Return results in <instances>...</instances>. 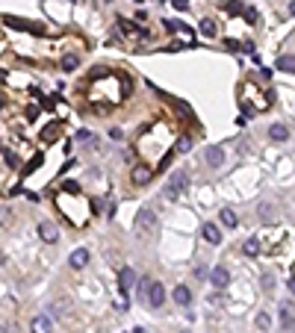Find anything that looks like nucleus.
Listing matches in <instances>:
<instances>
[{
	"mask_svg": "<svg viewBox=\"0 0 295 333\" xmlns=\"http://www.w3.org/2000/svg\"><path fill=\"white\" fill-rule=\"evenodd\" d=\"M186 186H189V171H183V168H180V171H174V174H171V180H168V192H165V198H177Z\"/></svg>",
	"mask_w": 295,
	"mask_h": 333,
	"instance_id": "nucleus-2",
	"label": "nucleus"
},
{
	"mask_svg": "<svg viewBox=\"0 0 295 333\" xmlns=\"http://www.w3.org/2000/svg\"><path fill=\"white\" fill-rule=\"evenodd\" d=\"M68 263H71V269H83V266L89 263V251H86V248H77V251L71 254Z\"/></svg>",
	"mask_w": 295,
	"mask_h": 333,
	"instance_id": "nucleus-14",
	"label": "nucleus"
},
{
	"mask_svg": "<svg viewBox=\"0 0 295 333\" xmlns=\"http://www.w3.org/2000/svg\"><path fill=\"white\" fill-rule=\"evenodd\" d=\"M118 283H121V292H130V289L136 286V274H133V269H121Z\"/></svg>",
	"mask_w": 295,
	"mask_h": 333,
	"instance_id": "nucleus-11",
	"label": "nucleus"
},
{
	"mask_svg": "<svg viewBox=\"0 0 295 333\" xmlns=\"http://www.w3.org/2000/svg\"><path fill=\"white\" fill-rule=\"evenodd\" d=\"M281 328L284 331H295V313H293V304L290 301L281 304Z\"/></svg>",
	"mask_w": 295,
	"mask_h": 333,
	"instance_id": "nucleus-8",
	"label": "nucleus"
},
{
	"mask_svg": "<svg viewBox=\"0 0 295 333\" xmlns=\"http://www.w3.org/2000/svg\"><path fill=\"white\" fill-rule=\"evenodd\" d=\"M56 133H59V124H50V127H44V130H41V139H44V142H50Z\"/></svg>",
	"mask_w": 295,
	"mask_h": 333,
	"instance_id": "nucleus-22",
	"label": "nucleus"
},
{
	"mask_svg": "<svg viewBox=\"0 0 295 333\" xmlns=\"http://www.w3.org/2000/svg\"><path fill=\"white\" fill-rule=\"evenodd\" d=\"M269 325H272V319H269L266 313H260V316H257V328H260V331H269Z\"/></svg>",
	"mask_w": 295,
	"mask_h": 333,
	"instance_id": "nucleus-24",
	"label": "nucleus"
},
{
	"mask_svg": "<svg viewBox=\"0 0 295 333\" xmlns=\"http://www.w3.org/2000/svg\"><path fill=\"white\" fill-rule=\"evenodd\" d=\"M210 283H213L216 289H225V286L230 283V274H228V269H225V266H216V269L210 272Z\"/></svg>",
	"mask_w": 295,
	"mask_h": 333,
	"instance_id": "nucleus-6",
	"label": "nucleus"
},
{
	"mask_svg": "<svg viewBox=\"0 0 295 333\" xmlns=\"http://www.w3.org/2000/svg\"><path fill=\"white\" fill-rule=\"evenodd\" d=\"M0 224H9V210L0 207Z\"/></svg>",
	"mask_w": 295,
	"mask_h": 333,
	"instance_id": "nucleus-28",
	"label": "nucleus"
},
{
	"mask_svg": "<svg viewBox=\"0 0 295 333\" xmlns=\"http://www.w3.org/2000/svg\"><path fill=\"white\" fill-rule=\"evenodd\" d=\"M201 32H204V35H216V21L204 18V21H201Z\"/></svg>",
	"mask_w": 295,
	"mask_h": 333,
	"instance_id": "nucleus-21",
	"label": "nucleus"
},
{
	"mask_svg": "<svg viewBox=\"0 0 295 333\" xmlns=\"http://www.w3.org/2000/svg\"><path fill=\"white\" fill-rule=\"evenodd\" d=\"M171 298H174V304H177V307H189V301H192V292H189L186 286H174Z\"/></svg>",
	"mask_w": 295,
	"mask_h": 333,
	"instance_id": "nucleus-12",
	"label": "nucleus"
},
{
	"mask_svg": "<svg viewBox=\"0 0 295 333\" xmlns=\"http://www.w3.org/2000/svg\"><path fill=\"white\" fill-rule=\"evenodd\" d=\"M290 292H293V295H295V277H293V280H290Z\"/></svg>",
	"mask_w": 295,
	"mask_h": 333,
	"instance_id": "nucleus-29",
	"label": "nucleus"
},
{
	"mask_svg": "<svg viewBox=\"0 0 295 333\" xmlns=\"http://www.w3.org/2000/svg\"><path fill=\"white\" fill-rule=\"evenodd\" d=\"M204 159H207V165L219 168V165H225V151L219 145H210V148H204Z\"/></svg>",
	"mask_w": 295,
	"mask_h": 333,
	"instance_id": "nucleus-5",
	"label": "nucleus"
},
{
	"mask_svg": "<svg viewBox=\"0 0 295 333\" xmlns=\"http://www.w3.org/2000/svg\"><path fill=\"white\" fill-rule=\"evenodd\" d=\"M171 6H174V9H180V12H183V9H186V6H189V0H171Z\"/></svg>",
	"mask_w": 295,
	"mask_h": 333,
	"instance_id": "nucleus-27",
	"label": "nucleus"
},
{
	"mask_svg": "<svg viewBox=\"0 0 295 333\" xmlns=\"http://www.w3.org/2000/svg\"><path fill=\"white\" fill-rule=\"evenodd\" d=\"M163 301H165V289H163V283L151 280V286H148V295H145V304L157 310V307H163Z\"/></svg>",
	"mask_w": 295,
	"mask_h": 333,
	"instance_id": "nucleus-3",
	"label": "nucleus"
},
{
	"mask_svg": "<svg viewBox=\"0 0 295 333\" xmlns=\"http://www.w3.org/2000/svg\"><path fill=\"white\" fill-rule=\"evenodd\" d=\"M151 177H154V165H148V162H142V165H133V171H130V180H133L136 186H145V183H151Z\"/></svg>",
	"mask_w": 295,
	"mask_h": 333,
	"instance_id": "nucleus-4",
	"label": "nucleus"
},
{
	"mask_svg": "<svg viewBox=\"0 0 295 333\" xmlns=\"http://www.w3.org/2000/svg\"><path fill=\"white\" fill-rule=\"evenodd\" d=\"M242 251H245L248 257H257V254H260V239L248 236V239H245V245H242Z\"/></svg>",
	"mask_w": 295,
	"mask_h": 333,
	"instance_id": "nucleus-18",
	"label": "nucleus"
},
{
	"mask_svg": "<svg viewBox=\"0 0 295 333\" xmlns=\"http://www.w3.org/2000/svg\"><path fill=\"white\" fill-rule=\"evenodd\" d=\"M275 68H278V71H284V74H295V56H293V53H284V56H278Z\"/></svg>",
	"mask_w": 295,
	"mask_h": 333,
	"instance_id": "nucleus-13",
	"label": "nucleus"
},
{
	"mask_svg": "<svg viewBox=\"0 0 295 333\" xmlns=\"http://www.w3.org/2000/svg\"><path fill=\"white\" fill-rule=\"evenodd\" d=\"M201 236H204V242H210V245H219V242H222V230H219L216 224H204V227H201Z\"/></svg>",
	"mask_w": 295,
	"mask_h": 333,
	"instance_id": "nucleus-9",
	"label": "nucleus"
},
{
	"mask_svg": "<svg viewBox=\"0 0 295 333\" xmlns=\"http://www.w3.org/2000/svg\"><path fill=\"white\" fill-rule=\"evenodd\" d=\"M269 139H275V142H287V139H290V130H287L284 124H272V127H269Z\"/></svg>",
	"mask_w": 295,
	"mask_h": 333,
	"instance_id": "nucleus-15",
	"label": "nucleus"
},
{
	"mask_svg": "<svg viewBox=\"0 0 295 333\" xmlns=\"http://www.w3.org/2000/svg\"><path fill=\"white\" fill-rule=\"evenodd\" d=\"M174 148H177V153H189V151H192V139H189V136H183V139H177V145H174Z\"/></svg>",
	"mask_w": 295,
	"mask_h": 333,
	"instance_id": "nucleus-20",
	"label": "nucleus"
},
{
	"mask_svg": "<svg viewBox=\"0 0 295 333\" xmlns=\"http://www.w3.org/2000/svg\"><path fill=\"white\" fill-rule=\"evenodd\" d=\"M154 227H157V215H154L151 210H139V215H136V224H133V233H136V239H148V236L154 233Z\"/></svg>",
	"mask_w": 295,
	"mask_h": 333,
	"instance_id": "nucleus-1",
	"label": "nucleus"
},
{
	"mask_svg": "<svg viewBox=\"0 0 295 333\" xmlns=\"http://www.w3.org/2000/svg\"><path fill=\"white\" fill-rule=\"evenodd\" d=\"M77 142H80V145H92V142H95V136H92L89 130H80V133H77Z\"/></svg>",
	"mask_w": 295,
	"mask_h": 333,
	"instance_id": "nucleus-23",
	"label": "nucleus"
},
{
	"mask_svg": "<svg viewBox=\"0 0 295 333\" xmlns=\"http://www.w3.org/2000/svg\"><path fill=\"white\" fill-rule=\"evenodd\" d=\"M263 289H275V277H272V274L263 277Z\"/></svg>",
	"mask_w": 295,
	"mask_h": 333,
	"instance_id": "nucleus-26",
	"label": "nucleus"
},
{
	"mask_svg": "<svg viewBox=\"0 0 295 333\" xmlns=\"http://www.w3.org/2000/svg\"><path fill=\"white\" fill-rule=\"evenodd\" d=\"M6 24H12V27H18V30H27V32H38V27H33V24L24 21V18H6Z\"/></svg>",
	"mask_w": 295,
	"mask_h": 333,
	"instance_id": "nucleus-16",
	"label": "nucleus"
},
{
	"mask_svg": "<svg viewBox=\"0 0 295 333\" xmlns=\"http://www.w3.org/2000/svg\"><path fill=\"white\" fill-rule=\"evenodd\" d=\"M290 12H293V15H295V0H293V3H290Z\"/></svg>",
	"mask_w": 295,
	"mask_h": 333,
	"instance_id": "nucleus-30",
	"label": "nucleus"
},
{
	"mask_svg": "<svg viewBox=\"0 0 295 333\" xmlns=\"http://www.w3.org/2000/svg\"><path fill=\"white\" fill-rule=\"evenodd\" d=\"M80 65V59L74 56V53H68V56H62V71H74Z\"/></svg>",
	"mask_w": 295,
	"mask_h": 333,
	"instance_id": "nucleus-19",
	"label": "nucleus"
},
{
	"mask_svg": "<svg viewBox=\"0 0 295 333\" xmlns=\"http://www.w3.org/2000/svg\"><path fill=\"white\" fill-rule=\"evenodd\" d=\"M38 236H41L44 242H56V239H59V230H56L50 221H41V224H38Z\"/></svg>",
	"mask_w": 295,
	"mask_h": 333,
	"instance_id": "nucleus-10",
	"label": "nucleus"
},
{
	"mask_svg": "<svg viewBox=\"0 0 295 333\" xmlns=\"http://www.w3.org/2000/svg\"><path fill=\"white\" fill-rule=\"evenodd\" d=\"M219 218H222V224H225L228 230H233V227L239 224V221H236V212H230V210H222V212H219Z\"/></svg>",
	"mask_w": 295,
	"mask_h": 333,
	"instance_id": "nucleus-17",
	"label": "nucleus"
},
{
	"mask_svg": "<svg viewBox=\"0 0 295 333\" xmlns=\"http://www.w3.org/2000/svg\"><path fill=\"white\" fill-rule=\"evenodd\" d=\"M136 3H142V0H136Z\"/></svg>",
	"mask_w": 295,
	"mask_h": 333,
	"instance_id": "nucleus-31",
	"label": "nucleus"
},
{
	"mask_svg": "<svg viewBox=\"0 0 295 333\" xmlns=\"http://www.w3.org/2000/svg\"><path fill=\"white\" fill-rule=\"evenodd\" d=\"M30 331H33V333H50V331H53V322H50V316H44V313L33 316V322H30Z\"/></svg>",
	"mask_w": 295,
	"mask_h": 333,
	"instance_id": "nucleus-7",
	"label": "nucleus"
},
{
	"mask_svg": "<svg viewBox=\"0 0 295 333\" xmlns=\"http://www.w3.org/2000/svg\"><path fill=\"white\" fill-rule=\"evenodd\" d=\"M260 212H263V221H269V218H272V212H275V207L263 204V207H260Z\"/></svg>",
	"mask_w": 295,
	"mask_h": 333,
	"instance_id": "nucleus-25",
	"label": "nucleus"
}]
</instances>
